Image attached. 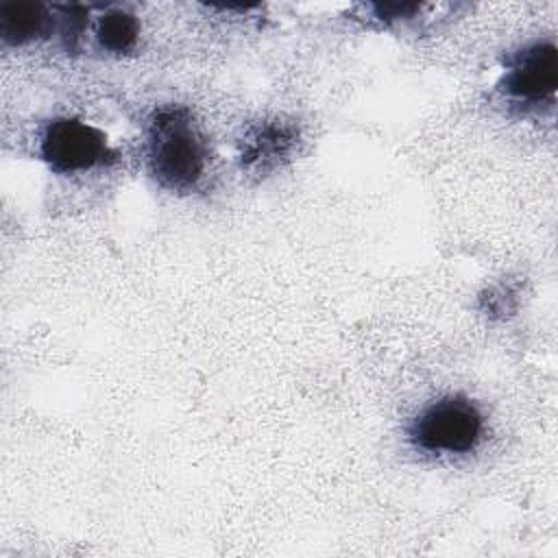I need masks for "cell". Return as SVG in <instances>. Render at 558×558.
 Here are the masks:
<instances>
[{
  "mask_svg": "<svg viewBox=\"0 0 558 558\" xmlns=\"http://www.w3.org/2000/svg\"><path fill=\"white\" fill-rule=\"evenodd\" d=\"M482 414L464 397H445L418 412L410 440L429 453H466L482 438Z\"/></svg>",
  "mask_w": 558,
  "mask_h": 558,
  "instance_id": "2",
  "label": "cell"
},
{
  "mask_svg": "<svg viewBox=\"0 0 558 558\" xmlns=\"http://www.w3.org/2000/svg\"><path fill=\"white\" fill-rule=\"evenodd\" d=\"M50 26L46 7L33 2L0 4V35L9 44H26L44 35Z\"/></svg>",
  "mask_w": 558,
  "mask_h": 558,
  "instance_id": "5",
  "label": "cell"
},
{
  "mask_svg": "<svg viewBox=\"0 0 558 558\" xmlns=\"http://www.w3.org/2000/svg\"><path fill=\"white\" fill-rule=\"evenodd\" d=\"M140 35V24L131 13L124 11H109L100 17L98 24V41L102 48L111 52H126L133 48Z\"/></svg>",
  "mask_w": 558,
  "mask_h": 558,
  "instance_id": "6",
  "label": "cell"
},
{
  "mask_svg": "<svg viewBox=\"0 0 558 558\" xmlns=\"http://www.w3.org/2000/svg\"><path fill=\"white\" fill-rule=\"evenodd\" d=\"M558 85V52L549 41L534 44L521 50L508 72L504 74L501 89L523 102H541L554 96Z\"/></svg>",
  "mask_w": 558,
  "mask_h": 558,
  "instance_id": "4",
  "label": "cell"
},
{
  "mask_svg": "<svg viewBox=\"0 0 558 558\" xmlns=\"http://www.w3.org/2000/svg\"><path fill=\"white\" fill-rule=\"evenodd\" d=\"M148 163L157 181L170 190H192L205 170L203 142L183 111H161L148 137Z\"/></svg>",
  "mask_w": 558,
  "mask_h": 558,
  "instance_id": "1",
  "label": "cell"
},
{
  "mask_svg": "<svg viewBox=\"0 0 558 558\" xmlns=\"http://www.w3.org/2000/svg\"><path fill=\"white\" fill-rule=\"evenodd\" d=\"M41 159L63 174L83 172L113 159L107 135L74 118H54L46 124L39 140Z\"/></svg>",
  "mask_w": 558,
  "mask_h": 558,
  "instance_id": "3",
  "label": "cell"
}]
</instances>
